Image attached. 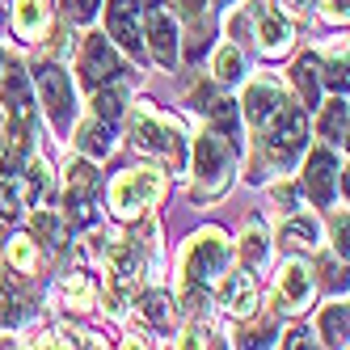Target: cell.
Segmentation results:
<instances>
[{"label": "cell", "mask_w": 350, "mask_h": 350, "mask_svg": "<svg viewBox=\"0 0 350 350\" xmlns=\"http://www.w3.org/2000/svg\"><path fill=\"white\" fill-rule=\"evenodd\" d=\"M224 266H228V237L219 228L198 232L186 249V258H182V291L190 299H203L207 287L224 274Z\"/></svg>", "instance_id": "obj_1"}, {"label": "cell", "mask_w": 350, "mask_h": 350, "mask_svg": "<svg viewBox=\"0 0 350 350\" xmlns=\"http://www.w3.org/2000/svg\"><path fill=\"white\" fill-rule=\"evenodd\" d=\"M232 161H237V144L224 139L219 131H203L194 144V173H198V186L194 198H219L232 182Z\"/></svg>", "instance_id": "obj_2"}, {"label": "cell", "mask_w": 350, "mask_h": 350, "mask_svg": "<svg viewBox=\"0 0 350 350\" xmlns=\"http://www.w3.org/2000/svg\"><path fill=\"white\" fill-rule=\"evenodd\" d=\"M131 144L139 148V152H148V157H161L173 169L186 165V144H182L178 122L157 114V110H135L131 114Z\"/></svg>", "instance_id": "obj_3"}, {"label": "cell", "mask_w": 350, "mask_h": 350, "mask_svg": "<svg viewBox=\"0 0 350 350\" xmlns=\"http://www.w3.org/2000/svg\"><path fill=\"white\" fill-rule=\"evenodd\" d=\"M161 190H165L161 169H122L110 182V211L118 219H135L157 203Z\"/></svg>", "instance_id": "obj_4"}, {"label": "cell", "mask_w": 350, "mask_h": 350, "mask_svg": "<svg viewBox=\"0 0 350 350\" xmlns=\"http://www.w3.org/2000/svg\"><path fill=\"white\" fill-rule=\"evenodd\" d=\"M304 144H308V114L304 110L283 106L279 114L266 122V152H270V161L279 169L295 165V157L304 152Z\"/></svg>", "instance_id": "obj_5"}, {"label": "cell", "mask_w": 350, "mask_h": 350, "mask_svg": "<svg viewBox=\"0 0 350 350\" xmlns=\"http://www.w3.org/2000/svg\"><path fill=\"white\" fill-rule=\"evenodd\" d=\"M139 270H144V254H139V241H122L106 254V299L110 308L122 312L127 299L139 283Z\"/></svg>", "instance_id": "obj_6"}, {"label": "cell", "mask_w": 350, "mask_h": 350, "mask_svg": "<svg viewBox=\"0 0 350 350\" xmlns=\"http://www.w3.org/2000/svg\"><path fill=\"white\" fill-rule=\"evenodd\" d=\"M97 194H102V178L89 161L68 165V224L72 228H89L97 219Z\"/></svg>", "instance_id": "obj_7"}, {"label": "cell", "mask_w": 350, "mask_h": 350, "mask_svg": "<svg viewBox=\"0 0 350 350\" xmlns=\"http://www.w3.org/2000/svg\"><path fill=\"white\" fill-rule=\"evenodd\" d=\"M38 97L46 106V118H51L55 131L72 127V114H77V93H72V81L59 64H42L38 68Z\"/></svg>", "instance_id": "obj_8"}, {"label": "cell", "mask_w": 350, "mask_h": 350, "mask_svg": "<svg viewBox=\"0 0 350 350\" xmlns=\"http://www.w3.org/2000/svg\"><path fill=\"white\" fill-rule=\"evenodd\" d=\"M144 26H148V46L161 68H173L178 59V30H173V13L165 0H148L144 5Z\"/></svg>", "instance_id": "obj_9"}, {"label": "cell", "mask_w": 350, "mask_h": 350, "mask_svg": "<svg viewBox=\"0 0 350 350\" xmlns=\"http://www.w3.org/2000/svg\"><path fill=\"white\" fill-rule=\"evenodd\" d=\"M304 190L317 207H329L334 198H338V161L329 148H317V152L308 157L304 165Z\"/></svg>", "instance_id": "obj_10"}, {"label": "cell", "mask_w": 350, "mask_h": 350, "mask_svg": "<svg viewBox=\"0 0 350 350\" xmlns=\"http://www.w3.org/2000/svg\"><path fill=\"white\" fill-rule=\"evenodd\" d=\"M274 295H279V304H283L287 312H304V308H308V299H312V270L299 262V258L283 262Z\"/></svg>", "instance_id": "obj_11"}, {"label": "cell", "mask_w": 350, "mask_h": 350, "mask_svg": "<svg viewBox=\"0 0 350 350\" xmlns=\"http://www.w3.org/2000/svg\"><path fill=\"white\" fill-rule=\"evenodd\" d=\"M114 77H118V51H114L102 34H93L85 42V55H81V81L89 89H97V85H106Z\"/></svg>", "instance_id": "obj_12"}, {"label": "cell", "mask_w": 350, "mask_h": 350, "mask_svg": "<svg viewBox=\"0 0 350 350\" xmlns=\"http://www.w3.org/2000/svg\"><path fill=\"white\" fill-rule=\"evenodd\" d=\"M106 30H110V38H118L122 51L139 55V0H110Z\"/></svg>", "instance_id": "obj_13"}, {"label": "cell", "mask_w": 350, "mask_h": 350, "mask_svg": "<svg viewBox=\"0 0 350 350\" xmlns=\"http://www.w3.org/2000/svg\"><path fill=\"white\" fill-rule=\"evenodd\" d=\"M258 42H262L266 55H283L287 46H291V26H287V17L274 5L258 9Z\"/></svg>", "instance_id": "obj_14"}, {"label": "cell", "mask_w": 350, "mask_h": 350, "mask_svg": "<svg viewBox=\"0 0 350 350\" xmlns=\"http://www.w3.org/2000/svg\"><path fill=\"white\" fill-rule=\"evenodd\" d=\"M219 304L228 308L232 317H254L258 312V287H254V279L249 274H232L228 283H224V291H219Z\"/></svg>", "instance_id": "obj_15"}, {"label": "cell", "mask_w": 350, "mask_h": 350, "mask_svg": "<svg viewBox=\"0 0 350 350\" xmlns=\"http://www.w3.org/2000/svg\"><path fill=\"white\" fill-rule=\"evenodd\" d=\"M279 110H283V93L274 85H254L245 93V118L254 122V127H266Z\"/></svg>", "instance_id": "obj_16"}, {"label": "cell", "mask_w": 350, "mask_h": 350, "mask_svg": "<svg viewBox=\"0 0 350 350\" xmlns=\"http://www.w3.org/2000/svg\"><path fill=\"white\" fill-rule=\"evenodd\" d=\"M13 26L21 38H38L46 30V0H17L13 5Z\"/></svg>", "instance_id": "obj_17"}, {"label": "cell", "mask_w": 350, "mask_h": 350, "mask_svg": "<svg viewBox=\"0 0 350 350\" xmlns=\"http://www.w3.org/2000/svg\"><path fill=\"white\" fill-rule=\"evenodd\" d=\"M122 102H127V85H118V81H106V85H97V97H93V114L102 118V122H118V114H122Z\"/></svg>", "instance_id": "obj_18"}, {"label": "cell", "mask_w": 350, "mask_h": 350, "mask_svg": "<svg viewBox=\"0 0 350 350\" xmlns=\"http://www.w3.org/2000/svg\"><path fill=\"white\" fill-rule=\"evenodd\" d=\"M207 118H211V127L224 135V139H241V106L237 102H228V97H219V102H211L207 106Z\"/></svg>", "instance_id": "obj_19"}, {"label": "cell", "mask_w": 350, "mask_h": 350, "mask_svg": "<svg viewBox=\"0 0 350 350\" xmlns=\"http://www.w3.org/2000/svg\"><path fill=\"white\" fill-rule=\"evenodd\" d=\"M81 152L85 157H110V148H114V139H110V122H102V118H93V122H85L81 127Z\"/></svg>", "instance_id": "obj_20"}, {"label": "cell", "mask_w": 350, "mask_h": 350, "mask_svg": "<svg viewBox=\"0 0 350 350\" xmlns=\"http://www.w3.org/2000/svg\"><path fill=\"white\" fill-rule=\"evenodd\" d=\"M321 139H329V144H346V93L334 97L329 106H325L321 114Z\"/></svg>", "instance_id": "obj_21"}, {"label": "cell", "mask_w": 350, "mask_h": 350, "mask_svg": "<svg viewBox=\"0 0 350 350\" xmlns=\"http://www.w3.org/2000/svg\"><path fill=\"white\" fill-rule=\"evenodd\" d=\"M317 72H321V68H317V59H308V55L295 64V89H299V102H304L308 110L317 106V93H321V77H317Z\"/></svg>", "instance_id": "obj_22"}, {"label": "cell", "mask_w": 350, "mask_h": 350, "mask_svg": "<svg viewBox=\"0 0 350 350\" xmlns=\"http://www.w3.org/2000/svg\"><path fill=\"white\" fill-rule=\"evenodd\" d=\"M5 258H9V266H13L17 274H30V270L38 266V245H34L30 237H13V241L5 245Z\"/></svg>", "instance_id": "obj_23"}, {"label": "cell", "mask_w": 350, "mask_h": 350, "mask_svg": "<svg viewBox=\"0 0 350 350\" xmlns=\"http://www.w3.org/2000/svg\"><path fill=\"white\" fill-rule=\"evenodd\" d=\"M283 245H291V249H312L317 245V224L308 215H291L283 224Z\"/></svg>", "instance_id": "obj_24"}, {"label": "cell", "mask_w": 350, "mask_h": 350, "mask_svg": "<svg viewBox=\"0 0 350 350\" xmlns=\"http://www.w3.org/2000/svg\"><path fill=\"white\" fill-rule=\"evenodd\" d=\"M321 334L325 346H346V304H329L321 312Z\"/></svg>", "instance_id": "obj_25"}, {"label": "cell", "mask_w": 350, "mask_h": 350, "mask_svg": "<svg viewBox=\"0 0 350 350\" xmlns=\"http://www.w3.org/2000/svg\"><path fill=\"white\" fill-rule=\"evenodd\" d=\"M64 295H68L72 308H93V299H97V291H93V283H89V274H81V270H72L68 279H64Z\"/></svg>", "instance_id": "obj_26"}, {"label": "cell", "mask_w": 350, "mask_h": 350, "mask_svg": "<svg viewBox=\"0 0 350 350\" xmlns=\"http://www.w3.org/2000/svg\"><path fill=\"white\" fill-rule=\"evenodd\" d=\"M241 258H245L249 266H262V262H266V228H262L258 219L249 224L245 237H241Z\"/></svg>", "instance_id": "obj_27"}, {"label": "cell", "mask_w": 350, "mask_h": 350, "mask_svg": "<svg viewBox=\"0 0 350 350\" xmlns=\"http://www.w3.org/2000/svg\"><path fill=\"white\" fill-rule=\"evenodd\" d=\"M34 237H42L46 249H64V241H68L64 224H59L51 211H38V215H34Z\"/></svg>", "instance_id": "obj_28"}, {"label": "cell", "mask_w": 350, "mask_h": 350, "mask_svg": "<svg viewBox=\"0 0 350 350\" xmlns=\"http://www.w3.org/2000/svg\"><path fill=\"white\" fill-rule=\"evenodd\" d=\"M139 312H144V321H152V325H169L173 321V304H169L165 291H148L139 299Z\"/></svg>", "instance_id": "obj_29"}, {"label": "cell", "mask_w": 350, "mask_h": 350, "mask_svg": "<svg viewBox=\"0 0 350 350\" xmlns=\"http://www.w3.org/2000/svg\"><path fill=\"white\" fill-rule=\"evenodd\" d=\"M241 72H245L241 46H224V51L215 55V77H219V81H241Z\"/></svg>", "instance_id": "obj_30"}, {"label": "cell", "mask_w": 350, "mask_h": 350, "mask_svg": "<svg viewBox=\"0 0 350 350\" xmlns=\"http://www.w3.org/2000/svg\"><path fill=\"white\" fill-rule=\"evenodd\" d=\"M26 194L34 198V203H42V198L51 194V173H46L42 161H30V169H26Z\"/></svg>", "instance_id": "obj_31"}, {"label": "cell", "mask_w": 350, "mask_h": 350, "mask_svg": "<svg viewBox=\"0 0 350 350\" xmlns=\"http://www.w3.org/2000/svg\"><path fill=\"white\" fill-rule=\"evenodd\" d=\"M325 85L338 89V93H346V46H342V51H334L329 68H325Z\"/></svg>", "instance_id": "obj_32"}, {"label": "cell", "mask_w": 350, "mask_h": 350, "mask_svg": "<svg viewBox=\"0 0 350 350\" xmlns=\"http://www.w3.org/2000/svg\"><path fill=\"white\" fill-rule=\"evenodd\" d=\"M30 321V299L26 295H5V325H21Z\"/></svg>", "instance_id": "obj_33"}, {"label": "cell", "mask_w": 350, "mask_h": 350, "mask_svg": "<svg viewBox=\"0 0 350 350\" xmlns=\"http://www.w3.org/2000/svg\"><path fill=\"white\" fill-rule=\"evenodd\" d=\"M97 5L102 0H64V13H68V21H93Z\"/></svg>", "instance_id": "obj_34"}, {"label": "cell", "mask_w": 350, "mask_h": 350, "mask_svg": "<svg viewBox=\"0 0 350 350\" xmlns=\"http://www.w3.org/2000/svg\"><path fill=\"white\" fill-rule=\"evenodd\" d=\"M334 249H338L342 262H346V254H350V249H346V211H342V215H334Z\"/></svg>", "instance_id": "obj_35"}, {"label": "cell", "mask_w": 350, "mask_h": 350, "mask_svg": "<svg viewBox=\"0 0 350 350\" xmlns=\"http://www.w3.org/2000/svg\"><path fill=\"white\" fill-rule=\"evenodd\" d=\"M178 9H182V17H190L194 26L203 21V9H207V0H178Z\"/></svg>", "instance_id": "obj_36"}, {"label": "cell", "mask_w": 350, "mask_h": 350, "mask_svg": "<svg viewBox=\"0 0 350 350\" xmlns=\"http://www.w3.org/2000/svg\"><path fill=\"white\" fill-rule=\"evenodd\" d=\"M270 338H274V329H270V325H258V329H254V334H245L241 342H245V346H274Z\"/></svg>", "instance_id": "obj_37"}, {"label": "cell", "mask_w": 350, "mask_h": 350, "mask_svg": "<svg viewBox=\"0 0 350 350\" xmlns=\"http://www.w3.org/2000/svg\"><path fill=\"white\" fill-rule=\"evenodd\" d=\"M207 338H211V329H203V325H194V329H186V338H182L178 346H207Z\"/></svg>", "instance_id": "obj_38"}, {"label": "cell", "mask_w": 350, "mask_h": 350, "mask_svg": "<svg viewBox=\"0 0 350 350\" xmlns=\"http://www.w3.org/2000/svg\"><path fill=\"white\" fill-rule=\"evenodd\" d=\"M283 9H287L291 17H299V21H308V13H312V0H283Z\"/></svg>", "instance_id": "obj_39"}, {"label": "cell", "mask_w": 350, "mask_h": 350, "mask_svg": "<svg viewBox=\"0 0 350 350\" xmlns=\"http://www.w3.org/2000/svg\"><path fill=\"white\" fill-rule=\"evenodd\" d=\"M283 346H308V329H299V325H295V329H287V338H283Z\"/></svg>", "instance_id": "obj_40"}, {"label": "cell", "mask_w": 350, "mask_h": 350, "mask_svg": "<svg viewBox=\"0 0 350 350\" xmlns=\"http://www.w3.org/2000/svg\"><path fill=\"white\" fill-rule=\"evenodd\" d=\"M321 5H325V13H329L334 21H342V17H346V0H321Z\"/></svg>", "instance_id": "obj_41"}, {"label": "cell", "mask_w": 350, "mask_h": 350, "mask_svg": "<svg viewBox=\"0 0 350 350\" xmlns=\"http://www.w3.org/2000/svg\"><path fill=\"white\" fill-rule=\"evenodd\" d=\"M219 5H228V0H219Z\"/></svg>", "instance_id": "obj_42"}, {"label": "cell", "mask_w": 350, "mask_h": 350, "mask_svg": "<svg viewBox=\"0 0 350 350\" xmlns=\"http://www.w3.org/2000/svg\"><path fill=\"white\" fill-rule=\"evenodd\" d=\"M0 122H5V114H0Z\"/></svg>", "instance_id": "obj_43"}]
</instances>
